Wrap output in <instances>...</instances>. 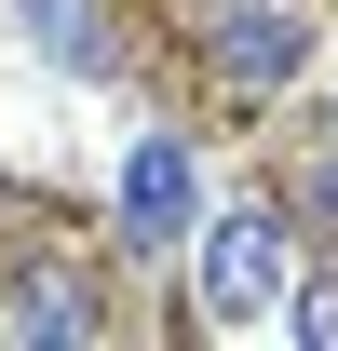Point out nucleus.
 <instances>
[{
  "instance_id": "nucleus-4",
  "label": "nucleus",
  "mask_w": 338,
  "mask_h": 351,
  "mask_svg": "<svg viewBox=\"0 0 338 351\" xmlns=\"http://www.w3.org/2000/svg\"><path fill=\"white\" fill-rule=\"evenodd\" d=\"M14 338H95V298L68 270H27V284H14Z\"/></svg>"
},
{
  "instance_id": "nucleus-1",
  "label": "nucleus",
  "mask_w": 338,
  "mask_h": 351,
  "mask_svg": "<svg viewBox=\"0 0 338 351\" xmlns=\"http://www.w3.org/2000/svg\"><path fill=\"white\" fill-rule=\"evenodd\" d=\"M190 284H203V324H271V311H284V217H271V203L203 217L190 230Z\"/></svg>"
},
{
  "instance_id": "nucleus-2",
  "label": "nucleus",
  "mask_w": 338,
  "mask_h": 351,
  "mask_svg": "<svg viewBox=\"0 0 338 351\" xmlns=\"http://www.w3.org/2000/svg\"><path fill=\"white\" fill-rule=\"evenodd\" d=\"M216 82H230V95H284L297 82V54H311V27H297V14H284V0H216Z\"/></svg>"
},
{
  "instance_id": "nucleus-6",
  "label": "nucleus",
  "mask_w": 338,
  "mask_h": 351,
  "mask_svg": "<svg viewBox=\"0 0 338 351\" xmlns=\"http://www.w3.org/2000/svg\"><path fill=\"white\" fill-rule=\"evenodd\" d=\"M297 338H311V351H338V284H311V298H297Z\"/></svg>"
},
{
  "instance_id": "nucleus-3",
  "label": "nucleus",
  "mask_w": 338,
  "mask_h": 351,
  "mask_svg": "<svg viewBox=\"0 0 338 351\" xmlns=\"http://www.w3.org/2000/svg\"><path fill=\"white\" fill-rule=\"evenodd\" d=\"M122 243H190V135H135L122 149Z\"/></svg>"
},
{
  "instance_id": "nucleus-5",
  "label": "nucleus",
  "mask_w": 338,
  "mask_h": 351,
  "mask_svg": "<svg viewBox=\"0 0 338 351\" xmlns=\"http://www.w3.org/2000/svg\"><path fill=\"white\" fill-rule=\"evenodd\" d=\"M27 41L54 68H95V0H27Z\"/></svg>"
},
{
  "instance_id": "nucleus-7",
  "label": "nucleus",
  "mask_w": 338,
  "mask_h": 351,
  "mask_svg": "<svg viewBox=\"0 0 338 351\" xmlns=\"http://www.w3.org/2000/svg\"><path fill=\"white\" fill-rule=\"evenodd\" d=\"M311 217L338 230V149H325V162H311Z\"/></svg>"
}]
</instances>
